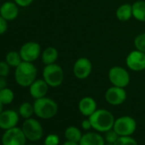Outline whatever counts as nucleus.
Masks as SVG:
<instances>
[{
	"mask_svg": "<svg viewBox=\"0 0 145 145\" xmlns=\"http://www.w3.org/2000/svg\"><path fill=\"white\" fill-rule=\"evenodd\" d=\"M38 70L33 62L22 61L15 70V80L17 85L22 87L30 86L37 77Z\"/></svg>",
	"mask_w": 145,
	"mask_h": 145,
	"instance_id": "nucleus-1",
	"label": "nucleus"
},
{
	"mask_svg": "<svg viewBox=\"0 0 145 145\" xmlns=\"http://www.w3.org/2000/svg\"><path fill=\"white\" fill-rule=\"evenodd\" d=\"M89 120L91 127L99 132H106L113 129L115 121L113 114L106 109H97L89 117Z\"/></svg>",
	"mask_w": 145,
	"mask_h": 145,
	"instance_id": "nucleus-2",
	"label": "nucleus"
},
{
	"mask_svg": "<svg viewBox=\"0 0 145 145\" xmlns=\"http://www.w3.org/2000/svg\"><path fill=\"white\" fill-rule=\"evenodd\" d=\"M34 114L40 119L47 120L53 118L58 111L56 103L49 97H41L35 99L33 103Z\"/></svg>",
	"mask_w": 145,
	"mask_h": 145,
	"instance_id": "nucleus-3",
	"label": "nucleus"
},
{
	"mask_svg": "<svg viewBox=\"0 0 145 145\" xmlns=\"http://www.w3.org/2000/svg\"><path fill=\"white\" fill-rule=\"evenodd\" d=\"M43 79L50 87L60 86L64 80V72L61 67L56 63L45 65L43 70Z\"/></svg>",
	"mask_w": 145,
	"mask_h": 145,
	"instance_id": "nucleus-4",
	"label": "nucleus"
},
{
	"mask_svg": "<svg viewBox=\"0 0 145 145\" xmlns=\"http://www.w3.org/2000/svg\"><path fill=\"white\" fill-rule=\"evenodd\" d=\"M113 129L120 137L131 136L137 129V122L131 116H121L115 120Z\"/></svg>",
	"mask_w": 145,
	"mask_h": 145,
	"instance_id": "nucleus-5",
	"label": "nucleus"
},
{
	"mask_svg": "<svg viewBox=\"0 0 145 145\" xmlns=\"http://www.w3.org/2000/svg\"><path fill=\"white\" fill-rule=\"evenodd\" d=\"M22 130L24 132L27 139L33 142L40 140L44 133L41 124L37 120L33 118L26 119L22 124Z\"/></svg>",
	"mask_w": 145,
	"mask_h": 145,
	"instance_id": "nucleus-6",
	"label": "nucleus"
},
{
	"mask_svg": "<svg viewBox=\"0 0 145 145\" xmlns=\"http://www.w3.org/2000/svg\"><path fill=\"white\" fill-rule=\"evenodd\" d=\"M108 79L114 86L121 88L126 87L130 83L129 72L122 67H113L108 72Z\"/></svg>",
	"mask_w": 145,
	"mask_h": 145,
	"instance_id": "nucleus-7",
	"label": "nucleus"
},
{
	"mask_svg": "<svg viewBox=\"0 0 145 145\" xmlns=\"http://www.w3.org/2000/svg\"><path fill=\"white\" fill-rule=\"evenodd\" d=\"M27 137L21 128L14 127L5 131L2 137L3 145H26Z\"/></svg>",
	"mask_w": 145,
	"mask_h": 145,
	"instance_id": "nucleus-8",
	"label": "nucleus"
},
{
	"mask_svg": "<svg viewBox=\"0 0 145 145\" xmlns=\"http://www.w3.org/2000/svg\"><path fill=\"white\" fill-rule=\"evenodd\" d=\"M22 61L33 62L36 61L41 53V47L40 45L34 41H29L25 43L20 49L19 51Z\"/></svg>",
	"mask_w": 145,
	"mask_h": 145,
	"instance_id": "nucleus-9",
	"label": "nucleus"
},
{
	"mask_svg": "<svg viewBox=\"0 0 145 145\" xmlns=\"http://www.w3.org/2000/svg\"><path fill=\"white\" fill-rule=\"evenodd\" d=\"M126 65L134 72L145 70V53L138 50L131 51L126 57Z\"/></svg>",
	"mask_w": 145,
	"mask_h": 145,
	"instance_id": "nucleus-10",
	"label": "nucleus"
},
{
	"mask_svg": "<svg viewBox=\"0 0 145 145\" xmlns=\"http://www.w3.org/2000/svg\"><path fill=\"white\" fill-rule=\"evenodd\" d=\"M92 70V65L89 59L86 57L79 58L74 64L72 72L77 79L85 80L88 78Z\"/></svg>",
	"mask_w": 145,
	"mask_h": 145,
	"instance_id": "nucleus-11",
	"label": "nucleus"
},
{
	"mask_svg": "<svg viewBox=\"0 0 145 145\" xmlns=\"http://www.w3.org/2000/svg\"><path fill=\"white\" fill-rule=\"evenodd\" d=\"M105 99L108 103L113 106L122 104L126 99V92L124 88L112 86L108 88L105 93Z\"/></svg>",
	"mask_w": 145,
	"mask_h": 145,
	"instance_id": "nucleus-12",
	"label": "nucleus"
},
{
	"mask_svg": "<svg viewBox=\"0 0 145 145\" xmlns=\"http://www.w3.org/2000/svg\"><path fill=\"white\" fill-rule=\"evenodd\" d=\"M19 122V114L15 110H5L0 114V129L7 131L16 126Z\"/></svg>",
	"mask_w": 145,
	"mask_h": 145,
	"instance_id": "nucleus-13",
	"label": "nucleus"
},
{
	"mask_svg": "<svg viewBox=\"0 0 145 145\" xmlns=\"http://www.w3.org/2000/svg\"><path fill=\"white\" fill-rule=\"evenodd\" d=\"M19 6L15 2L7 1L0 7V16L6 21L11 22L17 18L19 15Z\"/></svg>",
	"mask_w": 145,
	"mask_h": 145,
	"instance_id": "nucleus-14",
	"label": "nucleus"
},
{
	"mask_svg": "<svg viewBox=\"0 0 145 145\" xmlns=\"http://www.w3.org/2000/svg\"><path fill=\"white\" fill-rule=\"evenodd\" d=\"M49 86L44 81V80H36L30 86H29V92L30 95L34 99H39L46 96L48 92Z\"/></svg>",
	"mask_w": 145,
	"mask_h": 145,
	"instance_id": "nucleus-15",
	"label": "nucleus"
},
{
	"mask_svg": "<svg viewBox=\"0 0 145 145\" xmlns=\"http://www.w3.org/2000/svg\"><path fill=\"white\" fill-rule=\"evenodd\" d=\"M79 110L84 116L90 117L97 110V103L91 97H83L79 103Z\"/></svg>",
	"mask_w": 145,
	"mask_h": 145,
	"instance_id": "nucleus-16",
	"label": "nucleus"
},
{
	"mask_svg": "<svg viewBox=\"0 0 145 145\" xmlns=\"http://www.w3.org/2000/svg\"><path fill=\"white\" fill-rule=\"evenodd\" d=\"M80 145H105L103 137L97 132H87L82 136Z\"/></svg>",
	"mask_w": 145,
	"mask_h": 145,
	"instance_id": "nucleus-17",
	"label": "nucleus"
},
{
	"mask_svg": "<svg viewBox=\"0 0 145 145\" xmlns=\"http://www.w3.org/2000/svg\"><path fill=\"white\" fill-rule=\"evenodd\" d=\"M57 58L58 51L54 47H47L42 53V61L44 65L55 63Z\"/></svg>",
	"mask_w": 145,
	"mask_h": 145,
	"instance_id": "nucleus-18",
	"label": "nucleus"
},
{
	"mask_svg": "<svg viewBox=\"0 0 145 145\" xmlns=\"http://www.w3.org/2000/svg\"><path fill=\"white\" fill-rule=\"evenodd\" d=\"M131 6L132 16L139 22H145V1H137Z\"/></svg>",
	"mask_w": 145,
	"mask_h": 145,
	"instance_id": "nucleus-19",
	"label": "nucleus"
},
{
	"mask_svg": "<svg viewBox=\"0 0 145 145\" xmlns=\"http://www.w3.org/2000/svg\"><path fill=\"white\" fill-rule=\"evenodd\" d=\"M132 16V6L129 4L120 5L116 10V17L120 22H126Z\"/></svg>",
	"mask_w": 145,
	"mask_h": 145,
	"instance_id": "nucleus-20",
	"label": "nucleus"
},
{
	"mask_svg": "<svg viewBox=\"0 0 145 145\" xmlns=\"http://www.w3.org/2000/svg\"><path fill=\"white\" fill-rule=\"evenodd\" d=\"M65 137L68 141H72L75 142H80L82 138V133L80 130L75 126H69L65 131Z\"/></svg>",
	"mask_w": 145,
	"mask_h": 145,
	"instance_id": "nucleus-21",
	"label": "nucleus"
},
{
	"mask_svg": "<svg viewBox=\"0 0 145 145\" xmlns=\"http://www.w3.org/2000/svg\"><path fill=\"white\" fill-rule=\"evenodd\" d=\"M5 61H6L10 67H16L19 66L23 61H22V56H21V55H20L19 52L15 51V50H12V51H10V52H8V53L6 54Z\"/></svg>",
	"mask_w": 145,
	"mask_h": 145,
	"instance_id": "nucleus-22",
	"label": "nucleus"
},
{
	"mask_svg": "<svg viewBox=\"0 0 145 145\" xmlns=\"http://www.w3.org/2000/svg\"><path fill=\"white\" fill-rule=\"evenodd\" d=\"M15 98V94L13 91L8 87L0 90V101L4 105L10 104Z\"/></svg>",
	"mask_w": 145,
	"mask_h": 145,
	"instance_id": "nucleus-23",
	"label": "nucleus"
},
{
	"mask_svg": "<svg viewBox=\"0 0 145 145\" xmlns=\"http://www.w3.org/2000/svg\"><path fill=\"white\" fill-rule=\"evenodd\" d=\"M34 114V108H33V104L32 105L30 103H23L21 104L20 108H19V114L26 119H29L32 117V115Z\"/></svg>",
	"mask_w": 145,
	"mask_h": 145,
	"instance_id": "nucleus-24",
	"label": "nucleus"
},
{
	"mask_svg": "<svg viewBox=\"0 0 145 145\" xmlns=\"http://www.w3.org/2000/svg\"><path fill=\"white\" fill-rule=\"evenodd\" d=\"M134 45L137 50L145 53V33H140L135 38Z\"/></svg>",
	"mask_w": 145,
	"mask_h": 145,
	"instance_id": "nucleus-25",
	"label": "nucleus"
},
{
	"mask_svg": "<svg viewBox=\"0 0 145 145\" xmlns=\"http://www.w3.org/2000/svg\"><path fill=\"white\" fill-rule=\"evenodd\" d=\"M114 144V145H138L137 142L131 136L120 137Z\"/></svg>",
	"mask_w": 145,
	"mask_h": 145,
	"instance_id": "nucleus-26",
	"label": "nucleus"
},
{
	"mask_svg": "<svg viewBox=\"0 0 145 145\" xmlns=\"http://www.w3.org/2000/svg\"><path fill=\"white\" fill-rule=\"evenodd\" d=\"M119 137H120V136L117 134V132L114 129H111V130L105 132V141L108 143H113L114 144Z\"/></svg>",
	"mask_w": 145,
	"mask_h": 145,
	"instance_id": "nucleus-27",
	"label": "nucleus"
},
{
	"mask_svg": "<svg viewBox=\"0 0 145 145\" xmlns=\"http://www.w3.org/2000/svg\"><path fill=\"white\" fill-rule=\"evenodd\" d=\"M10 66L5 61H0V76L7 77L10 74Z\"/></svg>",
	"mask_w": 145,
	"mask_h": 145,
	"instance_id": "nucleus-28",
	"label": "nucleus"
},
{
	"mask_svg": "<svg viewBox=\"0 0 145 145\" xmlns=\"http://www.w3.org/2000/svg\"><path fill=\"white\" fill-rule=\"evenodd\" d=\"M59 137L56 134H50L46 137L44 145H58L59 144Z\"/></svg>",
	"mask_w": 145,
	"mask_h": 145,
	"instance_id": "nucleus-29",
	"label": "nucleus"
},
{
	"mask_svg": "<svg viewBox=\"0 0 145 145\" xmlns=\"http://www.w3.org/2000/svg\"><path fill=\"white\" fill-rule=\"evenodd\" d=\"M8 30V21L0 16V35L5 33Z\"/></svg>",
	"mask_w": 145,
	"mask_h": 145,
	"instance_id": "nucleus-30",
	"label": "nucleus"
},
{
	"mask_svg": "<svg viewBox=\"0 0 145 145\" xmlns=\"http://www.w3.org/2000/svg\"><path fill=\"white\" fill-rule=\"evenodd\" d=\"M14 1L20 7H27L33 4V0H14Z\"/></svg>",
	"mask_w": 145,
	"mask_h": 145,
	"instance_id": "nucleus-31",
	"label": "nucleus"
},
{
	"mask_svg": "<svg viewBox=\"0 0 145 145\" xmlns=\"http://www.w3.org/2000/svg\"><path fill=\"white\" fill-rule=\"evenodd\" d=\"M81 126H82V128L84 129V130H90L91 128H92L91 127V121H90V120L89 119H86V120H84L83 121H82V123H81Z\"/></svg>",
	"mask_w": 145,
	"mask_h": 145,
	"instance_id": "nucleus-32",
	"label": "nucleus"
},
{
	"mask_svg": "<svg viewBox=\"0 0 145 145\" xmlns=\"http://www.w3.org/2000/svg\"><path fill=\"white\" fill-rule=\"evenodd\" d=\"M6 85H7V83H6V80H5V77H1V76H0V90L5 88L6 87Z\"/></svg>",
	"mask_w": 145,
	"mask_h": 145,
	"instance_id": "nucleus-33",
	"label": "nucleus"
},
{
	"mask_svg": "<svg viewBox=\"0 0 145 145\" xmlns=\"http://www.w3.org/2000/svg\"><path fill=\"white\" fill-rule=\"evenodd\" d=\"M62 145H80V144H79V142H72V141L67 140Z\"/></svg>",
	"mask_w": 145,
	"mask_h": 145,
	"instance_id": "nucleus-34",
	"label": "nucleus"
},
{
	"mask_svg": "<svg viewBox=\"0 0 145 145\" xmlns=\"http://www.w3.org/2000/svg\"><path fill=\"white\" fill-rule=\"evenodd\" d=\"M3 106H4V104L1 103V101H0V114L3 112Z\"/></svg>",
	"mask_w": 145,
	"mask_h": 145,
	"instance_id": "nucleus-35",
	"label": "nucleus"
},
{
	"mask_svg": "<svg viewBox=\"0 0 145 145\" xmlns=\"http://www.w3.org/2000/svg\"><path fill=\"white\" fill-rule=\"evenodd\" d=\"M105 145H114V144H113V143H107V144H105Z\"/></svg>",
	"mask_w": 145,
	"mask_h": 145,
	"instance_id": "nucleus-36",
	"label": "nucleus"
},
{
	"mask_svg": "<svg viewBox=\"0 0 145 145\" xmlns=\"http://www.w3.org/2000/svg\"><path fill=\"white\" fill-rule=\"evenodd\" d=\"M30 145H36V144H30Z\"/></svg>",
	"mask_w": 145,
	"mask_h": 145,
	"instance_id": "nucleus-37",
	"label": "nucleus"
},
{
	"mask_svg": "<svg viewBox=\"0 0 145 145\" xmlns=\"http://www.w3.org/2000/svg\"><path fill=\"white\" fill-rule=\"evenodd\" d=\"M0 1H1V0H0Z\"/></svg>",
	"mask_w": 145,
	"mask_h": 145,
	"instance_id": "nucleus-38",
	"label": "nucleus"
}]
</instances>
